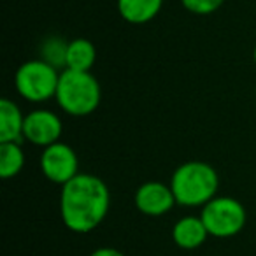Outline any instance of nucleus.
<instances>
[{
    "label": "nucleus",
    "mask_w": 256,
    "mask_h": 256,
    "mask_svg": "<svg viewBox=\"0 0 256 256\" xmlns=\"http://www.w3.org/2000/svg\"><path fill=\"white\" fill-rule=\"evenodd\" d=\"M109 188L93 174H78L62 186L60 214L74 234L93 232L109 212Z\"/></svg>",
    "instance_id": "obj_1"
},
{
    "label": "nucleus",
    "mask_w": 256,
    "mask_h": 256,
    "mask_svg": "<svg viewBox=\"0 0 256 256\" xmlns=\"http://www.w3.org/2000/svg\"><path fill=\"white\" fill-rule=\"evenodd\" d=\"M220 178L206 162H186L174 170L170 188L176 202L184 207L206 206L216 196Z\"/></svg>",
    "instance_id": "obj_2"
},
{
    "label": "nucleus",
    "mask_w": 256,
    "mask_h": 256,
    "mask_svg": "<svg viewBox=\"0 0 256 256\" xmlns=\"http://www.w3.org/2000/svg\"><path fill=\"white\" fill-rule=\"evenodd\" d=\"M100 84L90 72L64 68L56 90V102L67 114L88 116L100 104Z\"/></svg>",
    "instance_id": "obj_3"
},
{
    "label": "nucleus",
    "mask_w": 256,
    "mask_h": 256,
    "mask_svg": "<svg viewBox=\"0 0 256 256\" xmlns=\"http://www.w3.org/2000/svg\"><path fill=\"white\" fill-rule=\"evenodd\" d=\"M58 81H60L58 68L44 62L42 58L25 62L18 68L14 78L18 93L25 100L34 104L46 102V100L56 96Z\"/></svg>",
    "instance_id": "obj_4"
},
{
    "label": "nucleus",
    "mask_w": 256,
    "mask_h": 256,
    "mask_svg": "<svg viewBox=\"0 0 256 256\" xmlns=\"http://www.w3.org/2000/svg\"><path fill=\"white\" fill-rule=\"evenodd\" d=\"M202 221L212 237H234L246 224V209L232 196H214L204 206Z\"/></svg>",
    "instance_id": "obj_5"
},
{
    "label": "nucleus",
    "mask_w": 256,
    "mask_h": 256,
    "mask_svg": "<svg viewBox=\"0 0 256 256\" xmlns=\"http://www.w3.org/2000/svg\"><path fill=\"white\" fill-rule=\"evenodd\" d=\"M40 170L54 184L68 182L79 174V160L76 151L64 142H54L51 146L44 148L40 156Z\"/></svg>",
    "instance_id": "obj_6"
},
{
    "label": "nucleus",
    "mask_w": 256,
    "mask_h": 256,
    "mask_svg": "<svg viewBox=\"0 0 256 256\" xmlns=\"http://www.w3.org/2000/svg\"><path fill=\"white\" fill-rule=\"evenodd\" d=\"M62 136V120L48 109L32 110L25 116L23 124V139L32 142L34 146L48 148L58 142Z\"/></svg>",
    "instance_id": "obj_7"
},
{
    "label": "nucleus",
    "mask_w": 256,
    "mask_h": 256,
    "mask_svg": "<svg viewBox=\"0 0 256 256\" xmlns=\"http://www.w3.org/2000/svg\"><path fill=\"white\" fill-rule=\"evenodd\" d=\"M136 207L146 216H164L176 206V196L170 184L148 181L136 192Z\"/></svg>",
    "instance_id": "obj_8"
},
{
    "label": "nucleus",
    "mask_w": 256,
    "mask_h": 256,
    "mask_svg": "<svg viewBox=\"0 0 256 256\" xmlns=\"http://www.w3.org/2000/svg\"><path fill=\"white\" fill-rule=\"evenodd\" d=\"M207 232L202 218L186 216L179 220L172 228V238L181 249H196L206 242Z\"/></svg>",
    "instance_id": "obj_9"
},
{
    "label": "nucleus",
    "mask_w": 256,
    "mask_h": 256,
    "mask_svg": "<svg viewBox=\"0 0 256 256\" xmlns=\"http://www.w3.org/2000/svg\"><path fill=\"white\" fill-rule=\"evenodd\" d=\"M25 116L11 98L0 100V142H20L23 139Z\"/></svg>",
    "instance_id": "obj_10"
},
{
    "label": "nucleus",
    "mask_w": 256,
    "mask_h": 256,
    "mask_svg": "<svg viewBox=\"0 0 256 256\" xmlns=\"http://www.w3.org/2000/svg\"><path fill=\"white\" fill-rule=\"evenodd\" d=\"M164 0H118V11L124 22L142 25L158 16Z\"/></svg>",
    "instance_id": "obj_11"
},
{
    "label": "nucleus",
    "mask_w": 256,
    "mask_h": 256,
    "mask_svg": "<svg viewBox=\"0 0 256 256\" xmlns=\"http://www.w3.org/2000/svg\"><path fill=\"white\" fill-rule=\"evenodd\" d=\"M96 60V50L88 39H74L67 48V67L70 70L90 72Z\"/></svg>",
    "instance_id": "obj_12"
},
{
    "label": "nucleus",
    "mask_w": 256,
    "mask_h": 256,
    "mask_svg": "<svg viewBox=\"0 0 256 256\" xmlns=\"http://www.w3.org/2000/svg\"><path fill=\"white\" fill-rule=\"evenodd\" d=\"M25 165V154L20 142H0V176L4 179L14 178Z\"/></svg>",
    "instance_id": "obj_13"
},
{
    "label": "nucleus",
    "mask_w": 256,
    "mask_h": 256,
    "mask_svg": "<svg viewBox=\"0 0 256 256\" xmlns=\"http://www.w3.org/2000/svg\"><path fill=\"white\" fill-rule=\"evenodd\" d=\"M67 48L68 42L62 37H48L40 46V58L56 68L67 67Z\"/></svg>",
    "instance_id": "obj_14"
},
{
    "label": "nucleus",
    "mask_w": 256,
    "mask_h": 256,
    "mask_svg": "<svg viewBox=\"0 0 256 256\" xmlns=\"http://www.w3.org/2000/svg\"><path fill=\"white\" fill-rule=\"evenodd\" d=\"M181 2L190 12L206 16V14H210V12L218 11V9L223 6L224 0H181Z\"/></svg>",
    "instance_id": "obj_15"
},
{
    "label": "nucleus",
    "mask_w": 256,
    "mask_h": 256,
    "mask_svg": "<svg viewBox=\"0 0 256 256\" xmlns=\"http://www.w3.org/2000/svg\"><path fill=\"white\" fill-rule=\"evenodd\" d=\"M90 256H124V254L114 248H98V249H95Z\"/></svg>",
    "instance_id": "obj_16"
},
{
    "label": "nucleus",
    "mask_w": 256,
    "mask_h": 256,
    "mask_svg": "<svg viewBox=\"0 0 256 256\" xmlns=\"http://www.w3.org/2000/svg\"><path fill=\"white\" fill-rule=\"evenodd\" d=\"M252 62H254V65H256V48L252 50Z\"/></svg>",
    "instance_id": "obj_17"
},
{
    "label": "nucleus",
    "mask_w": 256,
    "mask_h": 256,
    "mask_svg": "<svg viewBox=\"0 0 256 256\" xmlns=\"http://www.w3.org/2000/svg\"><path fill=\"white\" fill-rule=\"evenodd\" d=\"M254 95H256V88H254Z\"/></svg>",
    "instance_id": "obj_18"
}]
</instances>
